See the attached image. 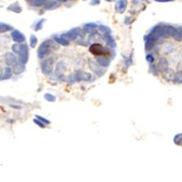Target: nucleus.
Segmentation results:
<instances>
[{
  "label": "nucleus",
  "mask_w": 182,
  "mask_h": 182,
  "mask_svg": "<svg viewBox=\"0 0 182 182\" xmlns=\"http://www.w3.org/2000/svg\"><path fill=\"white\" fill-rule=\"evenodd\" d=\"M97 61L100 65L103 66H107L109 65V61L106 58H103V57L102 58H98L97 59Z\"/></svg>",
  "instance_id": "13"
},
{
  "label": "nucleus",
  "mask_w": 182,
  "mask_h": 182,
  "mask_svg": "<svg viewBox=\"0 0 182 182\" xmlns=\"http://www.w3.org/2000/svg\"><path fill=\"white\" fill-rule=\"evenodd\" d=\"M173 36H174V37L175 38L176 40H178V41L181 40V28H179V29H176V31H175V32H174Z\"/></svg>",
  "instance_id": "14"
},
{
  "label": "nucleus",
  "mask_w": 182,
  "mask_h": 182,
  "mask_svg": "<svg viewBox=\"0 0 182 182\" xmlns=\"http://www.w3.org/2000/svg\"><path fill=\"white\" fill-rule=\"evenodd\" d=\"M12 107H14V108H20V106H12Z\"/></svg>",
  "instance_id": "30"
},
{
  "label": "nucleus",
  "mask_w": 182,
  "mask_h": 182,
  "mask_svg": "<svg viewBox=\"0 0 182 182\" xmlns=\"http://www.w3.org/2000/svg\"><path fill=\"white\" fill-rule=\"evenodd\" d=\"M47 0H35L34 4L36 6L39 5H42L43 4H45V2Z\"/></svg>",
  "instance_id": "22"
},
{
  "label": "nucleus",
  "mask_w": 182,
  "mask_h": 182,
  "mask_svg": "<svg viewBox=\"0 0 182 182\" xmlns=\"http://www.w3.org/2000/svg\"><path fill=\"white\" fill-rule=\"evenodd\" d=\"M163 77L167 80H174L176 77V74L174 70L167 68L163 71Z\"/></svg>",
  "instance_id": "9"
},
{
  "label": "nucleus",
  "mask_w": 182,
  "mask_h": 182,
  "mask_svg": "<svg viewBox=\"0 0 182 182\" xmlns=\"http://www.w3.org/2000/svg\"><path fill=\"white\" fill-rule=\"evenodd\" d=\"M12 50L15 53L18 54L20 63L23 64L27 63L29 58V49L26 45H14L12 47Z\"/></svg>",
  "instance_id": "1"
},
{
  "label": "nucleus",
  "mask_w": 182,
  "mask_h": 182,
  "mask_svg": "<svg viewBox=\"0 0 182 182\" xmlns=\"http://www.w3.org/2000/svg\"><path fill=\"white\" fill-rule=\"evenodd\" d=\"M44 19H42V20H41L39 22V23H37V25H36V31H38L39 30V29H41L42 28V24H43V23H44Z\"/></svg>",
  "instance_id": "23"
},
{
  "label": "nucleus",
  "mask_w": 182,
  "mask_h": 182,
  "mask_svg": "<svg viewBox=\"0 0 182 182\" xmlns=\"http://www.w3.org/2000/svg\"><path fill=\"white\" fill-rule=\"evenodd\" d=\"M1 71H2V70H1V66H0V75H1V74H2V73H1Z\"/></svg>",
  "instance_id": "31"
},
{
  "label": "nucleus",
  "mask_w": 182,
  "mask_h": 182,
  "mask_svg": "<svg viewBox=\"0 0 182 182\" xmlns=\"http://www.w3.org/2000/svg\"><path fill=\"white\" fill-rule=\"evenodd\" d=\"M57 48L56 45L51 40H47L44 42L38 50V55L39 58H44L45 55L49 54L52 50H55Z\"/></svg>",
  "instance_id": "2"
},
{
  "label": "nucleus",
  "mask_w": 182,
  "mask_h": 182,
  "mask_svg": "<svg viewBox=\"0 0 182 182\" xmlns=\"http://www.w3.org/2000/svg\"><path fill=\"white\" fill-rule=\"evenodd\" d=\"M25 70V66L24 64L22 63H16L13 66V71L15 74L18 75L23 73Z\"/></svg>",
  "instance_id": "6"
},
{
  "label": "nucleus",
  "mask_w": 182,
  "mask_h": 182,
  "mask_svg": "<svg viewBox=\"0 0 182 182\" xmlns=\"http://www.w3.org/2000/svg\"><path fill=\"white\" fill-rule=\"evenodd\" d=\"M158 69L160 70V71H163L164 70L166 69L167 68H168V62H167L166 60L165 59V58H162V59L160 60V61L159 62V64H158Z\"/></svg>",
  "instance_id": "11"
},
{
  "label": "nucleus",
  "mask_w": 182,
  "mask_h": 182,
  "mask_svg": "<svg viewBox=\"0 0 182 182\" xmlns=\"http://www.w3.org/2000/svg\"><path fill=\"white\" fill-rule=\"evenodd\" d=\"M90 51L91 53H92L95 55H106V51L104 47L100 44H94V45H91L90 48Z\"/></svg>",
  "instance_id": "3"
},
{
  "label": "nucleus",
  "mask_w": 182,
  "mask_h": 182,
  "mask_svg": "<svg viewBox=\"0 0 182 182\" xmlns=\"http://www.w3.org/2000/svg\"><path fill=\"white\" fill-rule=\"evenodd\" d=\"M11 36L13 37V40L16 42H22L25 40V36H23V34L20 33L18 31H14L11 34Z\"/></svg>",
  "instance_id": "8"
},
{
  "label": "nucleus",
  "mask_w": 182,
  "mask_h": 182,
  "mask_svg": "<svg viewBox=\"0 0 182 182\" xmlns=\"http://www.w3.org/2000/svg\"><path fill=\"white\" fill-rule=\"evenodd\" d=\"M55 41H56L58 43L61 44V45H64V46H67L69 45V42L66 39H64V38H58V37H55Z\"/></svg>",
  "instance_id": "16"
},
{
  "label": "nucleus",
  "mask_w": 182,
  "mask_h": 182,
  "mask_svg": "<svg viewBox=\"0 0 182 182\" xmlns=\"http://www.w3.org/2000/svg\"><path fill=\"white\" fill-rule=\"evenodd\" d=\"M105 37L106 39L107 42H108V45H110V46L115 47V42H114V40L111 37V36H109V35L108 34L105 35Z\"/></svg>",
  "instance_id": "17"
},
{
  "label": "nucleus",
  "mask_w": 182,
  "mask_h": 182,
  "mask_svg": "<svg viewBox=\"0 0 182 182\" xmlns=\"http://www.w3.org/2000/svg\"><path fill=\"white\" fill-rule=\"evenodd\" d=\"M36 43H37V39H36V36H34V35L31 36V38H30L31 47H32V48H34V47L36 46Z\"/></svg>",
  "instance_id": "18"
},
{
  "label": "nucleus",
  "mask_w": 182,
  "mask_h": 182,
  "mask_svg": "<svg viewBox=\"0 0 182 182\" xmlns=\"http://www.w3.org/2000/svg\"><path fill=\"white\" fill-rule=\"evenodd\" d=\"M34 123H36V124L37 125L40 126V127H42V128H43V127H45V125H44L42 124V123H41V122H39V120H36V119H34Z\"/></svg>",
  "instance_id": "25"
},
{
  "label": "nucleus",
  "mask_w": 182,
  "mask_h": 182,
  "mask_svg": "<svg viewBox=\"0 0 182 182\" xmlns=\"http://www.w3.org/2000/svg\"><path fill=\"white\" fill-rule=\"evenodd\" d=\"M106 1H110V2H111V1H115V0H106Z\"/></svg>",
  "instance_id": "32"
},
{
  "label": "nucleus",
  "mask_w": 182,
  "mask_h": 182,
  "mask_svg": "<svg viewBox=\"0 0 182 182\" xmlns=\"http://www.w3.org/2000/svg\"><path fill=\"white\" fill-rule=\"evenodd\" d=\"M13 76V71L10 67H6L4 69V74H1L0 75V80H6L10 79Z\"/></svg>",
  "instance_id": "10"
},
{
  "label": "nucleus",
  "mask_w": 182,
  "mask_h": 182,
  "mask_svg": "<svg viewBox=\"0 0 182 182\" xmlns=\"http://www.w3.org/2000/svg\"><path fill=\"white\" fill-rule=\"evenodd\" d=\"M155 1H159V2H167V1H171L173 0H155Z\"/></svg>",
  "instance_id": "28"
},
{
  "label": "nucleus",
  "mask_w": 182,
  "mask_h": 182,
  "mask_svg": "<svg viewBox=\"0 0 182 182\" xmlns=\"http://www.w3.org/2000/svg\"><path fill=\"white\" fill-rule=\"evenodd\" d=\"M58 1H61V2H64V1H69V0H58Z\"/></svg>",
  "instance_id": "29"
},
{
  "label": "nucleus",
  "mask_w": 182,
  "mask_h": 182,
  "mask_svg": "<svg viewBox=\"0 0 182 182\" xmlns=\"http://www.w3.org/2000/svg\"><path fill=\"white\" fill-rule=\"evenodd\" d=\"M36 118L37 119H39V121H42V122H43V123H46V124H49L50 123V122L48 121V120H45V119H44L43 117H39V116L38 115H36Z\"/></svg>",
  "instance_id": "24"
},
{
  "label": "nucleus",
  "mask_w": 182,
  "mask_h": 182,
  "mask_svg": "<svg viewBox=\"0 0 182 182\" xmlns=\"http://www.w3.org/2000/svg\"><path fill=\"white\" fill-rule=\"evenodd\" d=\"M4 60H5V62L7 64V66H13L14 64H15L17 63V58L16 56L12 52H7V53L4 55Z\"/></svg>",
  "instance_id": "4"
},
{
  "label": "nucleus",
  "mask_w": 182,
  "mask_h": 182,
  "mask_svg": "<svg viewBox=\"0 0 182 182\" xmlns=\"http://www.w3.org/2000/svg\"><path fill=\"white\" fill-rule=\"evenodd\" d=\"M45 98H46L48 101H55V98L53 96V95H50V94L48 93L45 95Z\"/></svg>",
  "instance_id": "21"
},
{
  "label": "nucleus",
  "mask_w": 182,
  "mask_h": 182,
  "mask_svg": "<svg viewBox=\"0 0 182 182\" xmlns=\"http://www.w3.org/2000/svg\"><path fill=\"white\" fill-rule=\"evenodd\" d=\"M100 29H101V32H104V33H105V34H109L110 32H111V31H110L109 28L107 27V26H100Z\"/></svg>",
  "instance_id": "20"
},
{
  "label": "nucleus",
  "mask_w": 182,
  "mask_h": 182,
  "mask_svg": "<svg viewBox=\"0 0 182 182\" xmlns=\"http://www.w3.org/2000/svg\"><path fill=\"white\" fill-rule=\"evenodd\" d=\"M146 60H147V61L150 63H152L154 61V58H152V55H147V57H146Z\"/></svg>",
  "instance_id": "26"
},
{
  "label": "nucleus",
  "mask_w": 182,
  "mask_h": 182,
  "mask_svg": "<svg viewBox=\"0 0 182 182\" xmlns=\"http://www.w3.org/2000/svg\"><path fill=\"white\" fill-rule=\"evenodd\" d=\"M100 3V0H92V1L90 2V4L92 5H96V4H99Z\"/></svg>",
  "instance_id": "27"
},
{
  "label": "nucleus",
  "mask_w": 182,
  "mask_h": 182,
  "mask_svg": "<svg viewBox=\"0 0 182 182\" xmlns=\"http://www.w3.org/2000/svg\"><path fill=\"white\" fill-rule=\"evenodd\" d=\"M57 4H58V2H56V1H52L50 3H48V5L46 6V8L51 9V10H52V9L55 8V7H57Z\"/></svg>",
  "instance_id": "19"
},
{
  "label": "nucleus",
  "mask_w": 182,
  "mask_h": 182,
  "mask_svg": "<svg viewBox=\"0 0 182 182\" xmlns=\"http://www.w3.org/2000/svg\"><path fill=\"white\" fill-rule=\"evenodd\" d=\"M51 63H52V61L51 59H49L42 64V70L45 74H49L52 71V66Z\"/></svg>",
  "instance_id": "7"
},
{
  "label": "nucleus",
  "mask_w": 182,
  "mask_h": 182,
  "mask_svg": "<svg viewBox=\"0 0 182 182\" xmlns=\"http://www.w3.org/2000/svg\"><path fill=\"white\" fill-rule=\"evenodd\" d=\"M127 0H118L115 5V10L117 13H123L127 7Z\"/></svg>",
  "instance_id": "5"
},
{
  "label": "nucleus",
  "mask_w": 182,
  "mask_h": 182,
  "mask_svg": "<svg viewBox=\"0 0 182 182\" xmlns=\"http://www.w3.org/2000/svg\"><path fill=\"white\" fill-rule=\"evenodd\" d=\"M12 29L11 26H8L7 24H4V23H0V33H3V32H6L7 31Z\"/></svg>",
  "instance_id": "15"
},
{
  "label": "nucleus",
  "mask_w": 182,
  "mask_h": 182,
  "mask_svg": "<svg viewBox=\"0 0 182 182\" xmlns=\"http://www.w3.org/2000/svg\"><path fill=\"white\" fill-rule=\"evenodd\" d=\"M97 27V25L95 23H88L85 26H84V29L85 31H87L88 32H92V33H96V31H95V28Z\"/></svg>",
  "instance_id": "12"
}]
</instances>
